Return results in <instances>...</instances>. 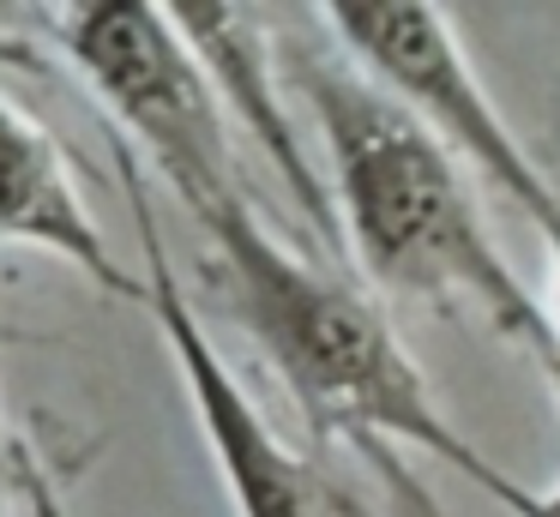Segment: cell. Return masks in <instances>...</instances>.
I'll use <instances>...</instances> for the list:
<instances>
[{"label": "cell", "mask_w": 560, "mask_h": 517, "mask_svg": "<svg viewBox=\"0 0 560 517\" xmlns=\"http://www.w3.org/2000/svg\"><path fill=\"white\" fill-rule=\"evenodd\" d=\"M0 240L55 252L85 283H97L103 295L145 307V271H127L121 252L109 247V235H103L97 211L85 204V187L73 175V156L7 91H0Z\"/></svg>", "instance_id": "obj_6"}, {"label": "cell", "mask_w": 560, "mask_h": 517, "mask_svg": "<svg viewBox=\"0 0 560 517\" xmlns=\"http://www.w3.org/2000/svg\"><path fill=\"white\" fill-rule=\"evenodd\" d=\"M170 12H175V24H182V36L194 43V55L206 60L223 108L259 139L266 163L278 168L290 199L302 204L307 228L338 252L343 228H338V204H331V180H319V168L307 163L302 139H295L290 115H283V96H278L283 67H278V55H271L266 19H259L254 7H170Z\"/></svg>", "instance_id": "obj_7"}, {"label": "cell", "mask_w": 560, "mask_h": 517, "mask_svg": "<svg viewBox=\"0 0 560 517\" xmlns=\"http://www.w3.org/2000/svg\"><path fill=\"white\" fill-rule=\"evenodd\" d=\"M194 223L211 240L230 313L259 343V355L271 361L290 403L319 439H343L350 451L368 445L422 451L428 463L464 475L476 493L524 517L530 487H518L494 457H482L446 421V409L428 391V373L416 367V355L398 343V331L362 283L290 252L259 223L254 199H230Z\"/></svg>", "instance_id": "obj_2"}, {"label": "cell", "mask_w": 560, "mask_h": 517, "mask_svg": "<svg viewBox=\"0 0 560 517\" xmlns=\"http://www.w3.org/2000/svg\"><path fill=\"white\" fill-rule=\"evenodd\" d=\"M19 505H25L31 517H73L67 512V500L55 493V481H49V469L37 463V451H19Z\"/></svg>", "instance_id": "obj_9"}, {"label": "cell", "mask_w": 560, "mask_h": 517, "mask_svg": "<svg viewBox=\"0 0 560 517\" xmlns=\"http://www.w3.org/2000/svg\"><path fill=\"white\" fill-rule=\"evenodd\" d=\"M55 43L115 120V139L158 168L163 187L187 204V216L247 199L230 108L170 7H145V0L61 7Z\"/></svg>", "instance_id": "obj_3"}, {"label": "cell", "mask_w": 560, "mask_h": 517, "mask_svg": "<svg viewBox=\"0 0 560 517\" xmlns=\"http://www.w3.org/2000/svg\"><path fill=\"white\" fill-rule=\"evenodd\" d=\"M283 79L302 84L331 168L343 247L355 271L398 301L476 307L506 343L530 349L542 367L560 361V325L518 283L506 252L482 223L464 163L338 43L295 48Z\"/></svg>", "instance_id": "obj_1"}, {"label": "cell", "mask_w": 560, "mask_h": 517, "mask_svg": "<svg viewBox=\"0 0 560 517\" xmlns=\"http://www.w3.org/2000/svg\"><path fill=\"white\" fill-rule=\"evenodd\" d=\"M19 451H25V439L13 433V421L0 409V517L13 512V500H19Z\"/></svg>", "instance_id": "obj_10"}, {"label": "cell", "mask_w": 560, "mask_h": 517, "mask_svg": "<svg viewBox=\"0 0 560 517\" xmlns=\"http://www.w3.org/2000/svg\"><path fill=\"white\" fill-rule=\"evenodd\" d=\"M319 24L464 168H476L500 199H512V211L548 240V252L560 265V192L542 175V163L524 151L512 120L500 115V103L482 91L446 12L416 7V0H338V7H319Z\"/></svg>", "instance_id": "obj_4"}, {"label": "cell", "mask_w": 560, "mask_h": 517, "mask_svg": "<svg viewBox=\"0 0 560 517\" xmlns=\"http://www.w3.org/2000/svg\"><path fill=\"white\" fill-rule=\"evenodd\" d=\"M368 469L380 475V500L362 487H343L338 481V517H452L446 505L434 500V493L422 487V481L410 475V469L398 463V451H386V445H368V451H355Z\"/></svg>", "instance_id": "obj_8"}, {"label": "cell", "mask_w": 560, "mask_h": 517, "mask_svg": "<svg viewBox=\"0 0 560 517\" xmlns=\"http://www.w3.org/2000/svg\"><path fill=\"white\" fill-rule=\"evenodd\" d=\"M115 180L127 192L139 259H145V313L158 319L163 343L175 355V373H182L194 421L206 433L211 457H218V475H223V493H230L235 517H338V481L319 463H307L295 445L278 439V427L259 415L247 385L235 379L223 349L211 343L206 319H199L194 295H187L182 271L170 259V240L158 228L151 180L139 168L133 144H121V139H115Z\"/></svg>", "instance_id": "obj_5"}, {"label": "cell", "mask_w": 560, "mask_h": 517, "mask_svg": "<svg viewBox=\"0 0 560 517\" xmlns=\"http://www.w3.org/2000/svg\"><path fill=\"white\" fill-rule=\"evenodd\" d=\"M524 517H560V481H555V487H542V493H530Z\"/></svg>", "instance_id": "obj_11"}, {"label": "cell", "mask_w": 560, "mask_h": 517, "mask_svg": "<svg viewBox=\"0 0 560 517\" xmlns=\"http://www.w3.org/2000/svg\"><path fill=\"white\" fill-rule=\"evenodd\" d=\"M548 379H555V397H560V361H555V367H548Z\"/></svg>", "instance_id": "obj_12"}]
</instances>
